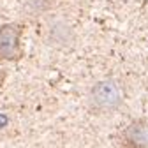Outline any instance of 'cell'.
<instances>
[{
	"instance_id": "cell-1",
	"label": "cell",
	"mask_w": 148,
	"mask_h": 148,
	"mask_svg": "<svg viewBox=\"0 0 148 148\" xmlns=\"http://www.w3.org/2000/svg\"><path fill=\"white\" fill-rule=\"evenodd\" d=\"M123 102V90L116 79H101L88 92V109L94 115H108Z\"/></svg>"
},
{
	"instance_id": "cell-2",
	"label": "cell",
	"mask_w": 148,
	"mask_h": 148,
	"mask_svg": "<svg viewBox=\"0 0 148 148\" xmlns=\"http://www.w3.org/2000/svg\"><path fill=\"white\" fill-rule=\"evenodd\" d=\"M23 23H5L0 27V62H18L23 57Z\"/></svg>"
},
{
	"instance_id": "cell-3",
	"label": "cell",
	"mask_w": 148,
	"mask_h": 148,
	"mask_svg": "<svg viewBox=\"0 0 148 148\" xmlns=\"http://www.w3.org/2000/svg\"><path fill=\"white\" fill-rule=\"evenodd\" d=\"M122 148H148V118L131 122L120 136Z\"/></svg>"
},
{
	"instance_id": "cell-4",
	"label": "cell",
	"mask_w": 148,
	"mask_h": 148,
	"mask_svg": "<svg viewBox=\"0 0 148 148\" xmlns=\"http://www.w3.org/2000/svg\"><path fill=\"white\" fill-rule=\"evenodd\" d=\"M49 42L55 48H67L74 42V32L69 25L58 21L49 28Z\"/></svg>"
},
{
	"instance_id": "cell-5",
	"label": "cell",
	"mask_w": 148,
	"mask_h": 148,
	"mask_svg": "<svg viewBox=\"0 0 148 148\" xmlns=\"http://www.w3.org/2000/svg\"><path fill=\"white\" fill-rule=\"evenodd\" d=\"M55 5V0H25V11L28 14H41Z\"/></svg>"
}]
</instances>
